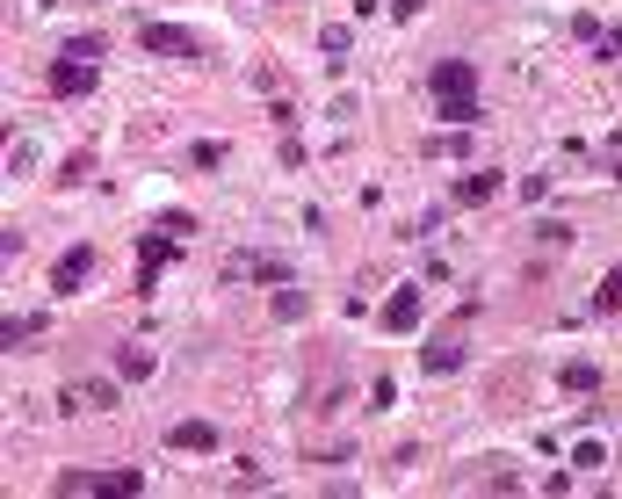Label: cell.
I'll return each mask as SVG.
<instances>
[{
    "label": "cell",
    "mask_w": 622,
    "mask_h": 499,
    "mask_svg": "<svg viewBox=\"0 0 622 499\" xmlns=\"http://www.w3.org/2000/svg\"><path fill=\"white\" fill-rule=\"evenodd\" d=\"M427 95H434V109L478 102V66H471V58H434V66H427Z\"/></svg>",
    "instance_id": "obj_1"
},
{
    "label": "cell",
    "mask_w": 622,
    "mask_h": 499,
    "mask_svg": "<svg viewBox=\"0 0 622 499\" xmlns=\"http://www.w3.org/2000/svg\"><path fill=\"white\" fill-rule=\"evenodd\" d=\"M44 87H51V102H80V95H95V87H102V73L87 66V58L58 51L51 66H44Z\"/></svg>",
    "instance_id": "obj_2"
},
{
    "label": "cell",
    "mask_w": 622,
    "mask_h": 499,
    "mask_svg": "<svg viewBox=\"0 0 622 499\" xmlns=\"http://www.w3.org/2000/svg\"><path fill=\"white\" fill-rule=\"evenodd\" d=\"M138 44L152 58H203V37H196V29H181V22H138Z\"/></svg>",
    "instance_id": "obj_3"
},
{
    "label": "cell",
    "mask_w": 622,
    "mask_h": 499,
    "mask_svg": "<svg viewBox=\"0 0 622 499\" xmlns=\"http://www.w3.org/2000/svg\"><path fill=\"white\" fill-rule=\"evenodd\" d=\"M87 275H95V246L80 239V246H66V254L51 261V297H80Z\"/></svg>",
    "instance_id": "obj_4"
},
{
    "label": "cell",
    "mask_w": 622,
    "mask_h": 499,
    "mask_svg": "<svg viewBox=\"0 0 622 499\" xmlns=\"http://www.w3.org/2000/svg\"><path fill=\"white\" fill-rule=\"evenodd\" d=\"M225 283H268V290H283L290 283V261H275V254H232L225 261Z\"/></svg>",
    "instance_id": "obj_5"
},
{
    "label": "cell",
    "mask_w": 622,
    "mask_h": 499,
    "mask_svg": "<svg viewBox=\"0 0 622 499\" xmlns=\"http://www.w3.org/2000/svg\"><path fill=\"white\" fill-rule=\"evenodd\" d=\"M116 384L109 377H87V384H66V391H58V413H116Z\"/></svg>",
    "instance_id": "obj_6"
},
{
    "label": "cell",
    "mask_w": 622,
    "mask_h": 499,
    "mask_svg": "<svg viewBox=\"0 0 622 499\" xmlns=\"http://www.w3.org/2000/svg\"><path fill=\"white\" fill-rule=\"evenodd\" d=\"M58 492H145V471H66L58 478Z\"/></svg>",
    "instance_id": "obj_7"
},
{
    "label": "cell",
    "mask_w": 622,
    "mask_h": 499,
    "mask_svg": "<svg viewBox=\"0 0 622 499\" xmlns=\"http://www.w3.org/2000/svg\"><path fill=\"white\" fill-rule=\"evenodd\" d=\"M160 261H174V239H167L160 225H152V232L138 239V297L160 290Z\"/></svg>",
    "instance_id": "obj_8"
},
{
    "label": "cell",
    "mask_w": 622,
    "mask_h": 499,
    "mask_svg": "<svg viewBox=\"0 0 622 499\" xmlns=\"http://www.w3.org/2000/svg\"><path fill=\"white\" fill-rule=\"evenodd\" d=\"M377 326H384V333H413V326H420V290H413V283H398V290H391V304L377 311Z\"/></svg>",
    "instance_id": "obj_9"
},
{
    "label": "cell",
    "mask_w": 622,
    "mask_h": 499,
    "mask_svg": "<svg viewBox=\"0 0 622 499\" xmlns=\"http://www.w3.org/2000/svg\"><path fill=\"white\" fill-rule=\"evenodd\" d=\"M492 196H500V174H463V181H449V203L456 210H478V203H492Z\"/></svg>",
    "instance_id": "obj_10"
},
{
    "label": "cell",
    "mask_w": 622,
    "mask_h": 499,
    "mask_svg": "<svg viewBox=\"0 0 622 499\" xmlns=\"http://www.w3.org/2000/svg\"><path fill=\"white\" fill-rule=\"evenodd\" d=\"M167 449H181V456H210V449H217V427H210V420H181V427H167Z\"/></svg>",
    "instance_id": "obj_11"
},
{
    "label": "cell",
    "mask_w": 622,
    "mask_h": 499,
    "mask_svg": "<svg viewBox=\"0 0 622 499\" xmlns=\"http://www.w3.org/2000/svg\"><path fill=\"white\" fill-rule=\"evenodd\" d=\"M44 326H51V311H15V319H0V355L22 348V340H37Z\"/></svg>",
    "instance_id": "obj_12"
},
{
    "label": "cell",
    "mask_w": 622,
    "mask_h": 499,
    "mask_svg": "<svg viewBox=\"0 0 622 499\" xmlns=\"http://www.w3.org/2000/svg\"><path fill=\"white\" fill-rule=\"evenodd\" d=\"M152 369H160V355H152L145 340H131V348H116V377H123V384H145Z\"/></svg>",
    "instance_id": "obj_13"
},
{
    "label": "cell",
    "mask_w": 622,
    "mask_h": 499,
    "mask_svg": "<svg viewBox=\"0 0 622 499\" xmlns=\"http://www.w3.org/2000/svg\"><path fill=\"white\" fill-rule=\"evenodd\" d=\"M434 377H449V369H463V340L456 333H442V340H427V355H420Z\"/></svg>",
    "instance_id": "obj_14"
},
{
    "label": "cell",
    "mask_w": 622,
    "mask_h": 499,
    "mask_svg": "<svg viewBox=\"0 0 622 499\" xmlns=\"http://www.w3.org/2000/svg\"><path fill=\"white\" fill-rule=\"evenodd\" d=\"M319 51L333 58V73H340V66H348V51H355V29H348V22H326V29H319Z\"/></svg>",
    "instance_id": "obj_15"
},
{
    "label": "cell",
    "mask_w": 622,
    "mask_h": 499,
    "mask_svg": "<svg viewBox=\"0 0 622 499\" xmlns=\"http://www.w3.org/2000/svg\"><path fill=\"white\" fill-rule=\"evenodd\" d=\"M572 239H579V232H572V225H557V217H543V225H536V246H543V254H565Z\"/></svg>",
    "instance_id": "obj_16"
},
{
    "label": "cell",
    "mask_w": 622,
    "mask_h": 499,
    "mask_svg": "<svg viewBox=\"0 0 622 499\" xmlns=\"http://www.w3.org/2000/svg\"><path fill=\"white\" fill-rule=\"evenodd\" d=\"M189 167H196V174H217V167H225V145H217V138H196V145H189Z\"/></svg>",
    "instance_id": "obj_17"
},
{
    "label": "cell",
    "mask_w": 622,
    "mask_h": 499,
    "mask_svg": "<svg viewBox=\"0 0 622 499\" xmlns=\"http://www.w3.org/2000/svg\"><path fill=\"white\" fill-rule=\"evenodd\" d=\"M268 311H275V319H304L311 304H304V290H297V283H283V290L268 297Z\"/></svg>",
    "instance_id": "obj_18"
},
{
    "label": "cell",
    "mask_w": 622,
    "mask_h": 499,
    "mask_svg": "<svg viewBox=\"0 0 622 499\" xmlns=\"http://www.w3.org/2000/svg\"><path fill=\"white\" fill-rule=\"evenodd\" d=\"M594 311H622V261L601 275V290H594Z\"/></svg>",
    "instance_id": "obj_19"
},
{
    "label": "cell",
    "mask_w": 622,
    "mask_h": 499,
    "mask_svg": "<svg viewBox=\"0 0 622 499\" xmlns=\"http://www.w3.org/2000/svg\"><path fill=\"white\" fill-rule=\"evenodd\" d=\"M594 384H601V369H594V362H565V391H579V398H586Z\"/></svg>",
    "instance_id": "obj_20"
},
{
    "label": "cell",
    "mask_w": 622,
    "mask_h": 499,
    "mask_svg": "<svg viewBox=\"0 0 622 499\" xmlns=\"http://www.w3.org/2000/svg\"><path fill=\"white\" fill-rule=\"evenodd\" d=\"M73 58H109V37H95V29H80V37H66Z\"/></svg>",
    "instance_id": "obj_21"
},
{
    "label": "cell",
    "mask_w": 622,
    "mask_h": 499,
    "mask_svg": "<svg viewBox=\"0 0 622 499\" xmlns=\"http://www.w3.org/2000/svg\"><path fill=\"white\" fill-rule=\"evenodd\" d=\"M442 123H456V131H471V123H485V109H478V102H449V109H442Z\"/></svg>",
    "instance_id": "obj_22"
},
{
    "label": "cell",
    "mask_w": 622,
    "mask_h": 499,
    "mask_svg": "<svg viewBox=\"0 0 622 499\" xmlns=\"http://www.w3.org/2000/svg\"><path fill=\"white\" fill-rule=\"evenodd\" d=\"M160 232H174V239H189V232H196V210H160Z\"/></svg>",
    "instance_id": "obj_23"
},
{
    "label": "cell",
    "mask_w": 622,
    "mask_h": 499,
    "mask_svg": "<svg viewBox=\"0 0 622 499\" xmlns=\"http://www.w3.org/2000/svg\"><path fill=\"white\" fill-rule=\"evenodd\" d=\"M601 463H608L601 442H579V449H572V471H601Z\"/></svg>",
    "instance_id": "obj_24"
},
{
    "label": "cell",
    "mask_w": 622,
    "mask_h": 499,
    "mask_svg": "<svg viewBox=\"0 0 622 499\" xmlns=\"http://www.w3.org/2000/svg\"><path fill=\"white\" fill-rule=\"evenodd\" d=\"M29 167H37V145H29V138H15V152H8V174H15V181H22V174H29Z\"/></svg>",
    "instance_id": "obj_25"
},
{
    "label": "cell",
    "mask_w": 622,
    "mask_h": 499,
    "mask_svg": "<svg viewBox=\"0 0 622 499\" xmlns=\"http://www.w3.org/2000/svg\"><path fill=\"white\" fill-rule=\"evenodd\" d=\"M550 189H557V181H550V174H528V181H521V203H543Z\"/></svg>",
    "instance_id": "obj_26"
},
{
    "label": "cell",
    "mask_w": 622,
    "mask_h": 499,
    "mask_svg": "<svg viewBox=\"0 0 622 499\" xmlns=\"http://www.w3.org/2000/svg\"><path fill=\"white\" fill-rule=\"evenodd\" d=\"M420 8H427V0H391V8H384V15H398V22H413Z\"/></svg>",
    "instance_id": "obj_27"
},
{
    "label": "cell",
    "mask_w": 622,
    "mask_h": 499,
    "mask_svg": "<svg viewBox=\"0 0 622 499\" xmlns=\"http://www.w3.org/2000/svg\"><path fill=\"white\" fill-rule=\"evenodd\" d=\"M601 58H622V29H615V37H608V44H601Z\"/></svg>",
    "instance_id": "obj_28"
},
{
    "label": "cell",
    "mask_w": 622,
    "mask_h": 499,
    "mask_svg": "<svg viewBox=\"0 0 622 499\" xmlns=\"http://www.w3.org/2000/svg\"><path fill=\"white\" fill-rule=\"evenodd\" d=\"M615 181H622V160H615Z\"/></svg>",
    "instance_id": "obj_29"
},
{
    "label": "cell",
    "mask_w": 622,
    "mask_h": 499,
    "mask_svg": "<svg viewBox=\"0 0 622 499\" xmlns=\"http://www.w3.org/2000/svg\"><path fill=\"white\" fill-rule=\"evenodd\" d=\"M44 8H58V0H44Z\"/></svg>",
    "instance_id": "obj_30"
}]
</instances>
